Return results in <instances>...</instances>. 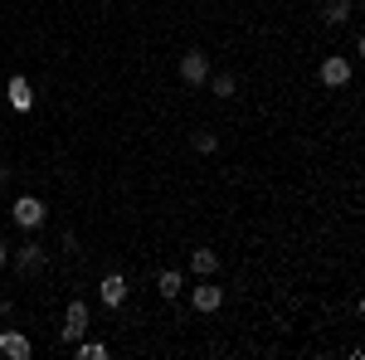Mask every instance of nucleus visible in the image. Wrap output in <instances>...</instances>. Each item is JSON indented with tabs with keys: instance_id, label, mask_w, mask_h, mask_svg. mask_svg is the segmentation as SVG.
<instances>
[{
	"instance_id": "nucleus-14",
	"label": "nucleus",
	"mask_w": 365,
	"mask_h": 360,
	"mask_svg": "<svg viewBox=\"0 0 365 360\" xmlns=\"http://www.w3.org/2000/svg\"><path fill=\"white\" fill-rule=\"evenodd\" d=\"M234 88H239L234 73H220V78H215V93H220V98H234Z\"/></svg>"
},
{
	"instance_id": "nucleus-6",
	"label": "nucleus",
	"mask_w": 365,
	"mask_h": 360,
	"mask_svg": "<svg viewBox=\"0 0 365 360\" xmlns=\"http://www.w3.org/2000/svg\"><path fill=\"white\" fill-rule=\"evenodd\" d=\"M29 351H34V346H29L25 331H0V356L5 360H29Z\"/></svg>"
},
{
	"instance_id": "nucleus-11",
	"label": "nucleus",
	"mask_w": 365,
	"mask_h": 360,
	"mask_svg": "<svg viewBox=\"0 0 365 360\" xmlns=\"http://www.w3.org/2000/svg\"><path fill=\"white\" fill-rule=\"evenodd\" d=\"M322 10H327V20H346L351 15V0H322Z\"/></svg>"
},
{
	"instance_id": "nucleus-2",
	"label": "nucleus",
	"mask_w": 365,
	"mask_h": 360,
	"mask_svg": "<svg viewBox=\"0 0 365 360\" xmlns=\"http://www.w3.org/2000/svg\"><path fill=\"white\" fill-rule=\"evenodd\" d=\"M205 78H210V58L200 54V49H190V54H180V83L200 88Z\"/></svg>"
},
{
	"instance_id": "nucleus-13",
	"label": "nucleus",
	"mask_w": 365,
	"mask_h": 360,
	"mask_svg": "<svg viewBox=\"0 0 365 360\" xmlns=\"http://www.w3.org/2000/svg\"><path fill=\"white\" fill-rule=\"evenodd\" d=\"M195 151H205V156L220 151V137H215V132H195Z\"/></svg>"
},
{
	"instance_id": "nucleus-12",
	"label": "nucleus",
	"mask_w": 365,
	"mask_h": 360,
	"mask_svg": "<svg viewBox=\"0 0 365 360\" xmlns=\"http://www.w3.org/2000/svg\"><path fill=\"white\" fill-rule=\"evenodd\" d=\"M78 356H83V360H103V356H108V346H103V341H83Z\"/></svg>"
},
{
	"instance_id": "nucleus-7",
	"label": "nucleus",
	"mask_w": 365,
	"mask_h": 360,
	"mask_svg": "<svg viewBox=\"0 0 365 360\" xmlns=\"http://www.w3.org/2000/svg\"><path fill=\"white\" fill-rule=\"evenodd\" d=\"M190 302H195V312H220V302H225V287L205 282V287H195V292H190Z\"/></svg>"
},
{
	"instance_id": "nucleus-15",
	"label": "nucleus",
	"mask_w": 365,
	"mask_h": 360,
	"mask_svg": "<svg viewBox=\"0 0 365 360\" xmlns=\"http://www.w3.org/2000/svg\"><path fill=\"white\" fill-rule=\"evenodd\" d=\"M0 263H5V244H0Z\"/></svg>"
},
{
	"instance_id": "nucleus-8",
	"label": "nucleus",
	"mask_w": 365,
	"mask_h": 360,
	"mask_svg": "<svg viewBox=\"0 0 365 360\" xmlns=\"http://www.w3.org/2000/svg\"><path fill=\"white\" fill-rule=\"evenodd\" d=\"M122 302H127V277L108 273L103 277V307H122Z\"/></svg>"
},
{
	"instance_id": "nucleus-5",
	"label": "nucleus",
	"mask_w": 365,
	"mask_h": 360,
	"mask_svg": "<svg viewBox=\"0 0 365 360\" xmlns=\"http://www.w3.org/2000/svg\"><path fill=\"white\" fill-rule=\"evenodd\" d=\"M88 331V302H68L63 312V341H78Z\"/></svg>"
},
{
	"instance_id": "nucleus-1",
	"label": "nucleus",
	"mask_w": 365,
	"mask_h": 360,
	"mask_svg": "<svg viewBox=\"0 0 365 360\" xmlns=\"http://www.w3.org/2000/svg\"><path fill=\"white\" fill-rule=\"evenodd\" d=\"M10 215H15V224H20V229H39V224H44V215H49V210H44V200H34V195H20V200H15V210H10Z\"/></svg>"
},
{
	"instance_id": "nucleus-3",
	"label": "nucleus",
	"mask_w": 365,
	"mask_h": 360,
	"mask_svg": "<svg viewBox=\"0 0 365 360\" xmlns=\"http://www.w3.org/2000/svg\"><path fill=\"white\" fill-rule=\"evenodd\" d=\"M322 83L327 88H346L351 83V58H341V54L322 58Z\"/></svg>"
},
{
	"instance_id": "nucleus-4",
	"label": "nucleus",
	"mask_w": 365,
	"mask_h": 360,
	"mask_svg": "<svg viewBox=\"0 0 365 360\" xmlns=\"http://www.w3.org/2000/svg\"><path fill=\"white\" fill-rule=\"evenodd\" d=\"M5 103H10L15 112H29V108H34V88L25 83V73H15V78L5 83Z\"/></svg>"
},
{
	"instance_id": "nucleus-9",
	"label": "nucleus",
	"mask_w": 365,
	"mask_h": 360,
	"mask_svg": "<svg viewBox=\"0 0 365 360\" xmlns=\"http://www.w3.org/2000/svg\"><path fill=\"white\" fill-rule=\"evenodd\" d=\"M190 268H195L200 277L220 273V253H215V249H195V253H190Z\"/></svg>"
},
{
	"instance_id": "nucleus-10",
	"label": "nucleus",
	"mask_w": 365,
	"mask_h": 360,
	"mask_svg": "<svg viewBox=\"0 0 365 360\" xmlns=\"http://www.w3.org/2000/svg\"><path fill=\"white\" fill-rule=\"evenodd\" d=\"M156 292H161L166 302H175V297H180V273H161L156 277Z\"/></svg>"
}]
</instances>
